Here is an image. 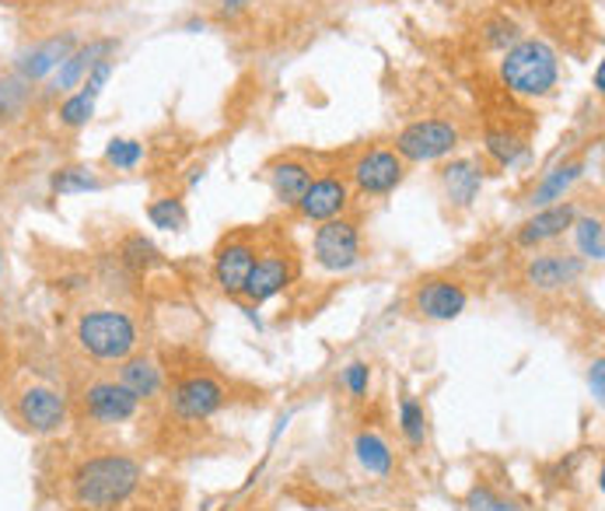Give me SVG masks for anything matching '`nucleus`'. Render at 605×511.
<instances>
[{
    "label": "nucleus",
    "mask_w": 605,
    "mask_h": 511,
    "mask_svg": "<svg viewBox=\"0 0 605 511\" xmlns=\"http://www.w3.org/2000/svg\"><path fill=\"white\" fill-rule=\"evenodd\" d=\"M140 480H144V466L130 455H95L74 469L70 490H74V501L81 508L113 511L137 495Z\"/></svg>",
    "instance_id": "f257e3e1"
},
{
    "label": "nucleus",
    "mask_w": 605,
    "mask_h": 511,
    "mask_svg": "<svg viewBox=\"0 0 605 511\" xmlns=\"http://www.w3.org/2000/svg\"><path fill=\"white\" fill-rule=\"evenodd\" d=\"M501 78L514 95L546 98L560 81V60L554 46H546L543 39H519L511 49H504Z\"/></svg>",
    "instance_id": "f03ea898"
},
{
    "label": "nucleus",
    "mask_w": 605,
    "mask_h": 511,
    "mask_svg": "<svg viewBox=\"0 0 605 511\" xmlns=\"http://www.w3.org/2000/svg\"><path fill=\"white\" fill-rule=\"evenodd\" d=\"M78 344L95 361H127L137 350V323L119 309H92L78 320Z\"/></svg>",
    "instance_id": "7ed1b4c3"
},
{
    "label": "nucleus",
    "mask_w": 605,
    "mask_h": 511,
    "mask_svg": "<svg viewBox=\"0 0 605 511\" xmlns=\"http://www.w3.org/2000/svg\"><path fill=\"white\" fill-rule=\"evenodd\" d=\"M458 148V130L449 119H417L396 133V154L403 162H441Z\"/></svg>",
    "instance_id": "20e7f679"
},
{
    "label": "nucleus",
    "mask_w": 605,
    "mask_h": 511,
    "mask_svg": "<svg viewBox=\"0 0 605 511\" xmlns=\"http://www.w3.org/2000/svg\"><path fill=\"white\" fill-rule=\"evenodd\" d=\"M315 263L329 274H347L361 263V232L347 218H333L315 228L312 239Z\"/></svg>",
    "instance_id": "39448f33"
},
{
    "label": "nucleus",
    "mask_w": 605,
    "mask_h": 511,
    "mask_svg": "<svg viewBox=\"0 0 605 511\" xmlns=\"http://www.w3.org/2000/svg\"><path fill=\"white\" fill-rule=\"evenodd\" d=\"M224 385L210 375H189L172 390L168 403H172V414L179 420H210L224 407Z\"/></svg>",
    "instance_id": "423d86ee"
},
{
    "label": "nucleus",
    "mask_w": 605,
    "mask_h": 511,
    "mask_svg": "<svg viewBox=\"0 0 605 511\" xmlns=\"http://www.w3.org/2000/svg\"><path fill=\"white\" fill-rule=\"evenodd\" d=\"M350 175H353V186H358L364 197H388V193L403 183L406 165H403V158L396 151L375 148V151H368V154L358 158V162H353Z\"/></svg>",
    "instance_id": "0eeeda50"
},
{
    "label": "nucleus",
    "mask_w": 605,
    "mask_h": 511,
    "mask_svg": "<svg viewBox=\"0 0 605 511\" xmlns=\"http://www.w3.org/2000/svg\"><path fill=\"white\" fill-rule=\"evenodd\" d=\"M14 414L32 434H53L67 425V399L57 390H49V385H28L18 396Z\"/></svg>",
    "instance_id": "6e6552de"
},
{
    "label": "nucleus",
    "mask_w": 605,
    "mask_h": 511,
    "mask_svg": "<svg viewBox=\"0 0 605 511\" xmlns=\"http://www.w3.org/2000/svg\"><path fill=\"white\" fill-rule=\"evenodd\" d=\"M137 410H140V399L130 390H123L119 382L102 379L84 390V414L92 417L95 425H105V428L127 425V420L137 417Z\"/></svg>",
    "instance_id": "1a4fd4ad"
},
{
    "label": "nucleus",
    "mask_w": 605,
    "mask_h": 511,
    "mask_svg": "<svg viewBox=\"0 0 605 511\" xmlns=\"http://www.w3.org/2000/svg\"><path fill=\"white\" fill-rule=\"evenodd\" d=\"M414 305H417V312L423 315V320L452 323V320H458L462 312H466L469 294H466V288H462V284H455V280L434 277V280H423V284L417 288Z\"/></svg>",
    "instance_id": "9d476101"
},
{
    "label": "nucleus",
    "mask_w": 605,
    "mask_h": 511,
    "mask_svg": "<svg viewBox=\"0 0 605 511\" xmlns=\"http://www.w3.org/2000/svg\"><path fill=\"white\" fill-rule=\"evenodd\" d=\"M294 207H298L301 218L315 221V224L344 218V210L350 207V186L340 179V175H323V179H312L305 197H301Z\"/></svg>",
    "instance_id": "9b49d317"
},
{
    "label": "nucleus",
    "mask_w": 605,
    "mask_h": 511,
    "mask_svg": "<svg viewBox=\"0 0 605 511\" xmlns=\"http://www.w3.org/2000/svg\"><path fill=\"white\" fill-rule=\"evenodd\" d=\"M584 277V259L581 256H567V253H543L536 259H528L525 267V284L536 291H563L578 284Z\"/></svg>",
    "instance_id": "f8f14e48"
},
{
    "label": "nucleus",
    "mask_w": 605,
    "mask_h": 511,
    "mask_svg": "<svg viewBox=\"0 0 605 511\" xmlns=\"http://www.w3.org/2000/svg\"><path fill=\"white\" fill-rule=\"evenodd\" d=\"M78 49V35L74 32H63V35H53V39L39 43V46H32L25 49L22 57H18L14 70H18V78L35 84V81H43L49 74H57L60 63L70 57V53Z\"/></svg>",
    "instance_id": "ddd939ff"
},
{
    "label": "nucleus",
    "mask_w": 605,
    "mask_h": 511,
    "mask_svg": "<svg viewBox=\"0 0 605 511\" xmlns=\"http://www.w3.org/2000/svg\"><path fill=\"white\" fill-rule=\"evenodd\" d=\"M578 218V207L571 200H560V204H549L539 207L522 228H519V245L522 249H536L543 242H554L563 232H571V224Z\"/></svg>",
    "instance_id": "4468645a"
},
{
    "label": "nucleus",
    "mask_w": 605,
    "mask_h": 511,
    "mask_svg": "<svg viewBox=\"0 0 605 511\" xmlns=\"http://www.w3.org/2000/svg\"><path fill=\"white\" fill-rule=\"evenodd\" d=\"M291 280H294L291 259L280 256V253H266V256L256 259L253 274H248L242 298H248L253 305H263V302H270V298H277L283 288L291 284Z\"/></svg>",
    "instance_id": "2eb2a0df"
},
{
    "label": "nucleus",
    "mask_w": 605,
    "mask_h": 511,
    "mask_svg": "<svg viewBox=\"0 0 605 511\" xmlns=\"http://www.w3.org/2000/svg\"><path fill=\"white\" fill-rule=\"evenodd\" d=\"M256 267V249L248 242H228L213 259V280L228 298H242L245 280Z\"/></svg>",
    "instance_id": "dca6fc26"
},
{
    "label": "nucleus",
    "mask_w": 605,
    "mask_h": 511,
    "mask_svg": "<svg viewBox=\"0 0 605 511\" xmlns=\"http://www.w3.org/2000/svg\"><path fill=\"white\" fill-rule=\"evenodd\" d=\"M113 53H116V39H92V43L78 46V49L70 53V57L60 63L57 78H53V92L70 95L74 88H81V81L88 78V70H92L98 60H113Z\"/></svg>",
    "instance_id": "f3484780"
},
{
    "label": "nucleus",
    "mask_w": 605,
    "mask_h": 511,
    "mask_svg": "<svg viewBox=\"0 0 605 511\" xmlns=\"http://www.w3.org/2000/svg\"><path fill=\"white\" fill-rule=\"evenodd\" d=\"M441 183L455 207H473L479 189H484V169L473 158H455L441 169Z\"/></svg>",
    "instance_id": "a211bd4d"
},
{
    "label": "nucleus",
    "mask_w": 605,
    "mask_h": 511,
    "mask_svg": "<svg viewBox=\"0 0 605 511\" xmlns=\"http://www.w3.org/2000/svg\"><path fill=\"white\" fill-rule=\"evenodd\" d=\"M119 385L123 390H130L137 399H154L158 393H162V368H158L151 358H127L119 361Z\"/></svg>",
    "instance_id": "6ab92c4d"
},
{
    "label": "nucleus",
    "mask_w": 605,
    "mask_h": 511,
    "mask_svg": "<svg viewBox=\"0 0 605 511\" xmlns=\"http://www.w3.org/2000/svg\"><path fill=\"white\" fill-rule=\"evenodd\" d=\"M270 186H274V197L283 207H294L312 186V169L305 162H280L270 169Z\"/></svg>",
    "instance_id": "aec40b11"
},
{
    "label": "nucleus",
    "mask_w": 605,
    "mask_h": 511,
    "mask_svg": "<svg viewBox=\"0 0 605 511\" xmlns=\"http://www.w3.org/2000/svg\"><path fill=\"white\" fill-rule=\"evenodd\" d=\"M584 175V162H563V165H554L549 169L536 193H532V207H549V204H560L567 197V189H571L578 179Z\"/></svg>",
    "instance_id": "412c9836"
},
{
    "label": "nucleus",
    "mask_w": 605,
    "mask_h": 511,
    "mask_svg": "<svg viewBox=\"0 0 605 511\" xmlns=\"http://www.w3.org/2000/svg\"><path fill=\"white\" fill-rule=\"evenodd\" d=\"M353 452H358V463L371 473V477H388V473H393V449H388L382 434L361 431L353 438Z\"/></svg>",
    "instance_id": "4be33fe9"
},
{
    "label": "nucleus",
    "mask_w": 605,
    "mask_h": 511,
    "mask_svg": "<svg viewBox=\"0 0 605 511\" xmlns=\"http://www.w3.org/2000/svg\"><path fill=\"white\" fill-rule=\"evenodd\" d=\"M484 148H487V154L501 169H514L519 162H525V154H528V144H525L522 137H514L508 130H493V127L484 137Z\"/></svg>",
    "instance_id": "5701e85b"
},
{
    "label": "nucleus",
    "mask_w": 605,
    "mask_h": 511,
    "mask_svg": "<svg viewBox=\"0 0 605 511\" xmlns=\"http://www.w3.org/2000/svg\"><path fill=\"white\" fill-rule=\"evenodd\" d=\"M49 189L60 193V197H78V193H95V189H102V179L88 165H67V169L53 172Z\"/></svg>",
    "instance_id": "b1692460"
},
{
    "label": "nucleus",
    "mask_w": 605,
    "mask_h": 511,
    "mask_svg": "<svg viewBox=\"0 0 605 511\" xmlns=\"http://www.w3.org/2000/svg\"><path fill=\"white\" fill-rule=\"evenodd\" d=\"M578 253L584 263H602L605 259V235H602V221L598 218H574L571 224Z\"/></svg>",
    "instance_id": "393cba45"
},
{
    "label": "nucleus",
    "mask_w": 605,
    "mask_h": 511,
    "mask_svg": "<svg viewBox=\"0 0 605 511\" xmlns=\"http://www.w3.org/2000/svg\"><path fill=\"white\" fill-rule=\"evenodd\" d=\"M119 259L127 263L130 270H151L162 263V253H158V245L144 235H130V239H123L119 245Z\"/></svg>",
    "instance_id": "a878e982"
},
{
    "label": "nucleus",
    "mask_w": 605,
    "mask_h": 511,
    "mask_svg": "<svg viewBox=\"0 0 605 511\" xmlns=\"http://www.w3.org/2000/svg\"><path fill=\"white\" fill-rule=\"evenodd\" d=\"M399 431L409 445L427 442V414H423V403H417L414 396L399 399Z\"/></svg>",
    "instance_id": "bb28decb"
},
{
    "label": "nucleus",
    "mask_w": 605,
    "mask_h": 511,
    "mask_svg": "<svg viewBox=\"0 0 605 511\" xmlns=\"http://www.w3.org/2000/svg\"><path fill=\"white\" fill-rule=\"evenodd\" d=\"M148 218H151L154 228H162V232H183L186 228V204L179 197H158L148 207Z\"/></svg>",
    "instance_id": "cd10ccee"
},
{
    "label": "nucleus",
    "mask_w": 605,
    "mask_h": 511,
    "mask_svg": "<svg viewBox=\"0 0 605 511\" xmlns=\"http://www.w3.org/2000/svg\"><path fill=\"white\" fill-rule=\"evenodd\" d=\"M28 95H32V88L22 78H4V81H0V123L22 116L25 105H28Z\"/></svg>",
    "instance_id": "c85d7f7f"
},
{
    "label": "nucleus",
    "mask_w": 605,
    "mask_h": 511,
    "mask_svg": "<svg viewBox=\"0 0 605 511\" xmlns=\"http://www.w3.org/2000/svg\"><path fill=\"white\" fill-rule=\"evenodd\" d=\"M105 162L119 172H133L140 162H144V144H140V140H130V137H116V140H109V148H105Z\"/></svg>",
    "instance_id": "c756f323"
},
{
    "label": "nucleus",
    "mask_w": 605,
    "mask_h": 511,
    "mask_svg": "<svg viewBox=\"0 0 605 511\" xmlns=\"http://www.w3.org/2000/svg\"><path fill=\"white\" fill-rule=\"evenodd\" d=\"M95 116V98L92 95H84V92H70L60 105V123L70 130H78L84 127L88 119Z\"/></svg>",
    "instance_id": "7c9ffc66"
},
{
    "label": "nucleus",
    "mask_w": 605,
    "mask_h": 511,
    "mask_svg": "<svg viewBox=\"0 0 605 511\" xmlns=\"http://www.w3.org/2000/svg\"><path fill=\"white\" fill-rule=\"evenodd\" d=\"M466 508L469 511H522L514 501L501 498V495H493V490L487 484H479L469 490V498H466Z\"/></svg>",
    "instance_id": "2f4dec72"
},
{
    "label": "nucleus",
    "mask_w": 605,
    "mask_h": 511,
    "mask_svg": "<svg viewBox=\"0 0 605 511\" xmlns=\"http://www.w3.org/2000/svg\"><path fill=\"white\" fill-rule=\"evenodd\" d=\"M484 39L493 49H511L514 43H519V25H514L511 18H493V22H487V28H484Z\"/></svg>",
    "instance_id": "473e14b6"
},
{
    "label": "nucleus",
    "mask_w": 605,
    "mask_h": 511,
    "mask_svg": "<svg viewBox=\"0 0 605 511\" xmlns=\"http://www.w3.org/2000/svg\"><path fill=\"white\" fill-rule=\"evenodd\" d=\"M344 385H347V393L353 399H364L368 396V385H371V368L368 361H353L344 368Z\"/></svg>",
    "instance_id": "72a5a7b5"
},
{
    "label": "nucleus",
    "mask_w": 605,
    "mask_h": 511,
    "mask_svg": "<svg viewBox=\"0 0 605 511\" xmlns=\"http://www.w3.org/2000/svg\"><path fill=\"white\" fill-rule=\"evenodd\" d=\"M109 78H113V60H98L92 70H88V78L81 81V92L92 95V98L98 102V95L105 92V84H109Z\"/></svg>",
    "instance_id": "f704fd0d"
},
{
    "label": "nucleus",
    "mask_w": 605,
    "mask_h": 511,
    "mask_svg": "<svg viewBox=\"0 0 605 511\" xmlns=\"http://www.w3.org/2000/svg\"><path fill=\"white\" fill-rule=\"evenodd\" d=\"M589 390H592V399H595V403H602V399H605V364H602V358H598V361H592Z\"/></svg>",
    "instance_id": "c9c22d12"
},
{
    "label": "nucleus",
    "mask_w": 605,
    "mask_h": 511,
    "mask_svg": "<svg viewBox=\"0 0 605 511\" xmlns=\"http://www.w3.org/2000/svg\"><path fill=\"white\" fill-rule=\"evenodd\" d=\"M248 4H253V0H221V14H224V18H235V14H242Z\"/></svg>",
    "instance_id": "e433bc0d"
},
{
    "label": "nucleus",
    "mask_w": 605,
    "mask_h": 511,
    "mask_svg": "<svg viewBox=\"0 0 605 511\" xmlns=\"http://www.w3.org/2000/svg\"><path fill=\"white\" fill-rule=\"evenodd\" d=\"M595 92H605V67L598 63V70H595Z\"/></svg>",
    "instance_id": "4c0bfd02"
},
{
    "label": "nucleus",
    "mask_w": 605,
    "mask_h": 511,
    "mask_svg": "<svg viewBox=\"0 0 605 511\" xmlns=\"http://www.w3.org/2000/svg\"><path fill=\"white\" fill-rule=\"evenodd\" d=\"M203 179V169H193V175H189V186H197Z\"/></svg>",
    "instance_id": "58836bf2"
},
{
    "label": "nucleus",
    "mask_w": 605,
    "mask_h": 511,
    "mask_svg": "<svg viewBox=\"0 0 605 511\" xmlns=\"http://www.w3.org/2000/svg\"><path fill=\"white\" fill-rule=\"evenodd\" d=\"M0 274H4V249H0Z\"/></svg>",
    "instance_id": "ea45409f"
}]
</instances>
